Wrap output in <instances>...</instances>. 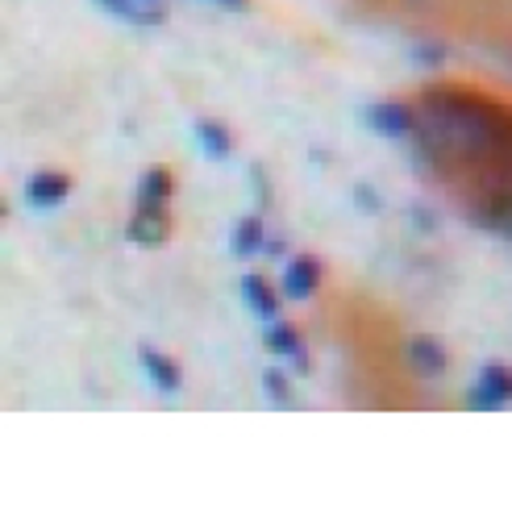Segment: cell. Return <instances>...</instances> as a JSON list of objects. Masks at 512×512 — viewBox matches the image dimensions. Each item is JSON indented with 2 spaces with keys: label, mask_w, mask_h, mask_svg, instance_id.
<instances>
[{
  "label": "cell",
  "mask_w": 512,
  "mask_h": 512,
  "mask_svg": "<svg viewBox=\"0 0 512 512\" xmlns=\"http://www.w3.org/2000/svg\"><path fill=\"white\" fill-rule=\"evenodd\" d=\"M171 192H175V179H171V171L167 167H155V171H146V179H142V200H155V204H167L171 200Z\"/></svg>",
  "instance_id": "obj_12"
},
{
  "label": "cell",
  "mask_w": 512,
  "mask_h": 512,
  "mask_svg": "<svg viewBox=\"0 0 512 512\" xmlns=\"http://www.w3.org/2000/svg\"><path fill=\"white\" fill-rule=\"evenodd\" d=\"M196 134H200V146L209 150L213 159H225L229 155V130L217 121H196Z\"/></svg>",
  "instance_id": "obj_13"
},
{
  "label": "cell",
  "mask_w": 512,
  "mask_h": 512,
  "mask_svg": "<svg viewBox=\"0 0 512 512\" xmlns=\"http://www.w3.org/2000/svg\"><path fill=\"white\" fill-rule=\"evenodd\" d=\"M142 367L150 371V379H155L163 392H175L179 388V367L171 363V358H163L155 350H142Z\"/></svg>",
  "instance_id": "obj_10"
},
{
  "label": "cell",
  "mask_w": 512,
  "mask_h": 512,
  "mask_svg": "<svg viewBox=\"0 0 512 512\" xmlns=\"http://www.w3.org/2000/svg\"><path fill=\"white\" fill-rule=\"evenodd\" d=\"M267 234H263V221L259 217H242L238 229H234V254H254V250H263Z\"/></svg>",
  "instance_id": "obj_11"
},
{
  "label": "cell",
  "mask_w": 512,
  "mask_h": 512,
  "mask_svg": "<svg viewBox=\"0 0 512 512\" xmlns=\"http://www.w3.org/2000/svg\"><path fill=\"white\" fill-rule=\"evenodd\" d=\"M263 388H267V396H275V400H288V383H284V371H267Z\"/></svg>",
  "instance_id": "obj_14"
},
{
  "label": "cell",
  "mask_w": 512,
  "mask_h": 512,
  "mask_svg": "<svg viewBox=\"0 0 512 512\" xmlns=\"http://www.w3.org/2000/svg\"><path fill=\"white\" fill-rule=\"evenodd\" d=\"M371 130H379L383 138H408L413 134V113H408V105H396V100H388V105H375L367 113Z\"/></svg>",
  "instance_id": "obj_4"
},
{
  "label": "cell",
  "mask_w": 512,
  "mask_h": 512,
  "mask_svg": "<svg viewBox=\"0 0 512 512\" xmlns=\"http://www.w3.org/2000/svg\"><path fill=\"white\" fill-rule=\"evenodd\" d=\"M242 296H246V304L259 317H267V321H275V313H279V296L271 292V284L267 279H259V275H246L242 279Z\"/></svg>",
  "instance_id": "obj_7"
},
{
  "label": "cell",
  "mask_w": 512,
  "mask_h": 512,
  "mask_svg": "<svg viewBox=\"0 0 512 512\" xmlns=\"http://www.w3.org/2000/svg\"><path fill=\"white\" fill-rule=\"evenodd\" d=\"M267 346H271L275 354L292 358L296 367H309V358H304V350H300V334H296L292 325H284V321H271V329H267Z\"/></svg>",
  "instance_id": "obj_8"
},
{
  "label": "cell",
  "mask_w": 512,
  "mask_h": 512,
  "mask_svg": "<svg viewBox=\"0 0 512 512\" xmlns=\"http://www.w3.org/2000/svg\"><path fill=\"white\" fill-rule=\"evenodd\" d=\"M317 284H321V263L313 259V254H300V259L288 263V271H284V296H288V300L313 296Z\"/></svg>",
  "instance_id": "obj_3"
},
{
  "label": "cell",
  "mask_w": 512,
  "mask_h": 512,
  "mask_svg": "<svg viewBox=\"0 0 512 512\" xmlns=\"http://www.w3.org/2000/svg\"><path fill=\"white\" fill-rule=\"evenodd\" d=\"M512 400V371L508 367H483L475 388H471V404L475 408H504Z\"/></svg>",
  "instance_id": "obj_2"
},
{
  "label": "cell",
  "mask_w": 512,
  "mask_h": 512,
  "mask_svg": "<svg viewBox=\"0 0 512 512\" xmlns=\"http://www.w3.org/2000/svg\"><path fill=\"white\" fill-rule=\"evenodd\" d=\"M96 5H105L109 13L134 21V25H155V21H163L159 5H150V0H96Z\"/></svg>",
  "instance_id": "obj_9"
},
{
  "label": "cell",
  "mask_w": 512,
  "mask_h": 512,
  "mask_svg": "<svg viewBox=\"0 0 512 512\" xmlns=\"http://www.w3.org/2000/svg\"><path fill=\"white\" fill-rule=\"evenodd\" d=\"M171 229V217H167V204H155V200H142L138 196V209L130 217V238L138 246H159Z\"/></svg>",
  "instance_id": "obj_1"
},
{
  "label": "cell",
  "mask_w": 512,
  "mask_h": 512,
  "mask_svg": "<svg viewBox=\"0 0 512 512\" xmlns=\"http://www.w3.org/2000/svg\"><path fill=\"white\" fill-rule=\"evenodd\" d=\"M150 5H155V0H150Z\"/></svg>",
  "instance_id": "obj_16"
},
{
  "label": "cell",
  "mask_w": 512,
  "mask_h": 512,
  "mask_svg": "<svg viewBox=\"0 0 512 512\" xmlns=\"http://www.w3.org/2000/svg\"><path fill=\"white\" fill-rule=\"evenodd\" d=\"M204 5H217V9H246V0H204Z\"/></svg>",
  "instance_id": "obj_15"
},
{
  "label": "cell",
  "mask_w": 512,
  "mask_h": 512,
  "mask_svg": "<svg viewBox=\"0 0 512 512\" xmlns=\"http://www.w3.org/2000/svg\"><path fill=\"white\" fill-rule=\"evenodd\" d=\"M408 363H413L417 375H442L446 371V350L433 342V338H413L408 342Z\"/></svg>",
  "instance_id": "obj_6"
},
{
  "label": "cell",
  "mask_w": 512,
  "mask_h": 512,
  "mask_svg": "<svg viewBox=\"0 0 512 512\" xmlns=\"http://www.w3.org/2000/svg\"><path fill=\"white\" fill-rule=\"evenodd\" d=\"M67 192H71V179L59 175V171H38L30 179V188H25V196H30L38 209H55V204L67 200Z\"/></svg>",
  "instance_id": "obj_5"
}]
</instances>
